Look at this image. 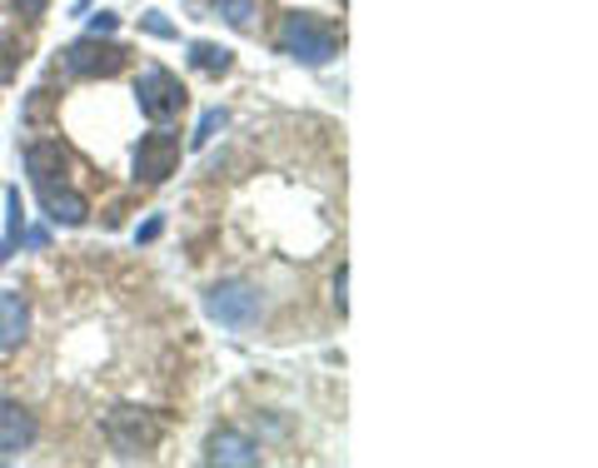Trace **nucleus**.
Returning <instances> with one entry per match:
<instances>
[{"label": "nucleus", "mask_w": 598, "mask_h": 468, "mask_svg": "<svg viewBox=\"0 0 598 468\" xmlns=\"http://www.w3.org/2000/svg\"><path fill=\"white\" fill-rule=\"evenodd\" d=\"M279 50L299 65H329L339 55V35L324 25V20L305 15V10H289L285 25H279Z\"/></svg>", "instance_id": "1"}, {"label": "nucleus", "mask_w": 598, "mask_h": 468, "mask_svg": "<svg viewBox=\"0 0 598 468\" xmlns=\"http://www.w3.org/2000/svg\"><path fill=\"white\" fill-rule=\"evenodd\" d=\"M85 6H90V0H75V10H85Z\"/></svg>", "instance_id": "21"}, {"label": "nucleus", "mask_w": 598, "mask_h": 468, "mask_svg": "<svg viewBox=\"0 0 598 468\" xmlns=\"http://www.w3.org/2000/svg\"><path fill=\"white\" fill-rule=\"evenodd\" d=\"M35 195H40V205H45V215L55 219V225H85L90 205H85V195H75V189L65 185V179L35 185Z\"/></svg>", "instance_id": "7"}, {"label": "nucleus", "mask_w": 598, "mask_h": 468, "mask_svg": "<svg viewBox=\"0 0 598 468\" xmlns=\"http://www.w3.org/2000/svg\"><path fill=\"white\" fill-rule=\"evenodd\" d=\"M135 100H140V115L145 119L169 125V119L185 110V85H179V75H169L165 65H150L145 75L135 80Z\"/></svg>", "instance_id": "3"}, {"label": "nucleus", "mask_w": 598, "mask_h": 468, "mask_svg": "<svg viewBox=\"0 0 598 468\" xmlns=\"http://www.w3.org/2000/svg\"><path fill=\"white\" fill-rule=\"evenodd\" d=\"M175 165H179V135H169V129H155L135 145V179H145V185L169 179Z\"/></svg>", "instance_id": "6"}, {"label": "nucleus", "mask_w": 598, "mask_h": 468, "mask_svg": "<svg viewBox=\"0 0 598 468\" xmlns=\"http://www.w3.org/2000/svg\"><path fill=\"white\" fill-rule=\"evenodd\" d=\"M140 25H145L150 35H159V40H175V35H179V30L169 25V20L159 15V10H145V15H140Z\"/></svg>", "instance_id": "17"}, {"label": "nucleus", "mask_w": 598, "mask_h": 468, "mask_svg": "<svg viewBox=\"0 0 598 468\" xmlns=\"http://www.w3.org/2000/svg\"><path fill=\"white\" fill-rule=\"evenodd\" d=\"M205 464L249 468V464H259V444L255 438H245V434H235V428H219V434L205 444Z\"/></svg>", "instance_id": "8"}, {"label": "nucleus", "mask_w": 598, "mask_h": 468, "mask_svg": "<svg viewBox=\"0 0 598 468\" xmlns=\"http://www.w3.org/2000/svg\"><path fill=\"white\" fill-rule=\"evenodd\" d=\"M6 239L10 245H20V235H25V205H20V189H6Z\"/></svg>", "instance_id": "16"}, {"label": "nucleus", "mask_w": 598, "mask_h": 468, "mask_svg": "<svg viewBox=\"0 0 598 468\" xmlns=\"http://www.w3.org/2000/svg\"><path fill=\"white\" fill-rule=\"evenodd\" d=\"M30 334V304L20 289H0V349L20 344Z\"/></svg>", "instance_id": "11"}, {"label": "nucleus", "mask_w": 598, "mask_h": 468, "mask_svg": "<svg viewBox=\"0 0 598 468\" xmlns=\"http://www.w3.org/2000/svg\"><path fill=\"white\" fill-rule=\"evenodd\" d=\"M65 149H60V139H35V145H25V175L35 179V185H50V179H65Z\"/></svg>", "instance_id": "10"}, {"label": "nucleus", "mask_w": 598, "mask_h": 468, "mask_svg": "<svg viewBox=\"0 0 598 468\" xmlns=\"http://www.w3.org/2000/svg\"><path fill=\"white\" fill-rule=\"evenodd\" d=\"M20 239H25L30 249H45V245H50V235H45V229H30V235H20Z\"/></svg>", "instance_id": "20"}, {"label": "nucleus", "mask_w": 598, "mask_h": 468, "mask_svg": "<svg viewBox=\"0 0 598 468\" xmlns=\"http://www.w3.org/2000/svg\"><path fill=\"white\" fill-rule=\"evenodd\" d=\"M225 125H229L225 110H205V115H199V125H195V135H189V145H195V149H199V145H209V139H215Z\"/></svg>", "instance_id": "15"}, {"label": "nucleus", "mask_w": 598, "mask_h": 468, "mask_svg": "<svg viewBox=\"0 0 598 468\" xmlns=\"http://www.w3.org/2000/svg\"><path fill=\"white\" fill-rule=\"evenodd\" d=\"M189 65L205 70V75H225V70L235 65V50L215 45V40H195V45H189Z\"/></svg>", "instance_id": "12"}, {"label": "nucleus", "mask_w": 598, "mask_h": 468, "mask_svg": "<svg viewBox=\"0 0 598 468\" xmlns=\"http://www.w3.org/2000/svg\"><path fill=\"white\" fill-rule=\"evenodd\" d=\"M25 50H30V40L20 35V30H6V35H0V80H16Z\"/></svg>", "instance_id": "14"}, {"label": "nucleus", "mask_w": 598, "mask_h": 468, "mask_svg": "<svg viewBox=\"0 0 598 468\" xmlns=\"http://www.w3.org/2000/svg\"><path fill=\"white\" fill-rule=\"evenodd\" d=\"M259 10H265V0H215V15H225L235 30H255Z\"/></svg>", "instance_id": "13"}, {"label": "nucleus", "mask_w": 598, "mask_h": 468, "mask_svg": "<svg viewBox=\"0 0 598 468\" xmlns=\"http://www.w3.org/2000/svg\"><path fill=\"white\" fill-rule=\"evenodd\" d=\"M90 35H115V15L110 10H90Z\"/></svg>", "instance_id": "18"}, {"label": "nucleus", "mask_w": 598, "mask_h": 468, "mask_svg": "<svg viewBox=\"0 0 598 468\" xmlns=\"http://www.w3.org/2000/svg\"><path fill=\"white\" fill-rule=\"evenodd\" d=\"M105 434H110V448H115L120 458H145L150 448L159 444V424L150 414H140V408H115Z\"/></svg>", "instance_id": "5"}, {"label": "nucleus", "mask_w": 598, "mask_h": 468, "mask_svg": "<svg viewBox=\"0 0 598 468\" xmlns=\"http://www.w3.org/2000/svg\"><path fill=\"white\" fill-rule=\"evenodd\" d=\"M344 289H349V274H344V269H339V274H334V304H339V314H344V309H349Z\"/></svg>", "instance_id": "19"}, {"label": "nucleus", "mask_w": 598, "mask_h": 468, "mask_svg": "<svg viewBox=\"0 0 598 468\" xmlns=\"http://www.w3.org/2000/svg\"><path fill=\"white\" fill-rule=\"evenodd\" d=\"M205 314L225 329H249V324H259V314H265V299H259L255 284L229 279V284H215L205 294Z\"/></svg>", "instance_id": "2"}, {"label": "nucleus", "mask_w": 598, "mask_h": 468, "mask_svg": "<svg viewBox=\"0 0 598 468\" xmlns=\"http://www.w3.org/2000/svg\"><path fill=\"white\" fill-rule=\"evenodd\" d=\"M65 70L80 80H110L125 70V45L85 35V40H75V45H65Z\"/></svg>", "instance_id": "4"}, {"label": "nucleus", "mask_w": 598, "mask_h": 468, "mask_svg": "<svg viewBox=\"0 0 598 468\" xmlns=\"http://www.w3.org/2000/svg\"><path fill=\"white\" fill-rule=\"evenodd\" d=\"M35 418H30V408L10 404V398H0V454H20V448L35 444Z\"/></svg>", "instance_id": "9"}]
</instances>
